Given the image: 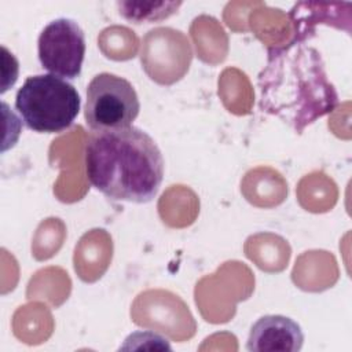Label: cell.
Returning <instances> with one entry per match:
<instances>
[{
	"mask_svg": "<svg viewBox=\"0 0 352 352\" xmlns=\"http://www.w3.org/2000/svg\"><path fill=\"white\" fill-rule=\"evenodd\" d=\"M37 51L43 69L50 72V74L74 80L82 69L85 34L73 19H54L41 30Z\"/></svg>",
	"mask_w": 352,
	"mask_h": 352,
	"instance_id": "5",
	"label": "cell"
},
{
	"mask_svg": "<svg viewBox=\"0 0 352 352\" xmlns=\"http://www.w3.org/2000/svg\"><path fill=\"white\" fill-rule=\"evenodd\" d=\"M89 183L113 201L147 204L164 179V158L154 139L138 126L92 132L85 144Z\"/></svg>",
	"mask_w": 352,
	"mask_h": 352,
	"instance_id": "2",
	"label": "cell"
},
{
	"mask_svg": "<svg viewBox=\"0 0 352 352\" xmlns=\"http://www.w3.org/2000/svg\"><path fill=\"white\" fill-rule=\"evenodd\" d=\"M139 110L138 94L124 77L104 72L88 84L84 117L92 132L131 126Z\"/></svg>",
	"mask_w": 352,
	"mask_h": 352,
	"instance_id": "4",
	"label": "cell"
},
{
	"mask_svg": "<svg viewBox=\"0 0 352 352\" xmlns=\"http://www.w3.org/2000/svg\"><path fill=\"white\" fill-rule=\"evenodd\" d=\"M304 333L297 322L283 315H264L250 327L246 349L250 352H298Z\"/></svg>",
	"mask_w": 352,
	"mask_h": 352,
	"instance_id": "6",
	"label": "cell"
},
{
	"mask_svg": "<svg viewBox=\"0 0 352 352\" xmlns=\"http://www.w3.org/2000/svg\"><path fill=\"white\" fill-rule=\"evenodd\" d=\"M260 109L296 132L329 114L338 103L320 54L301 41L271 50L258 80Z\"/></svg>",
	"mask_w": 352,
	"mask_h": 352,
	"instance_id": "1",
	"label": "cell"
},
{
	"mask_svg": "<svg viewBox=\"0 0 352 352\" xmlns=\"http://www.w3.org/2000/svg\"><path fill=\"white\" fill-rule=\"evenodd\" d=\"M180 6L182 1H117L118 14L133 23L164 21L173 15Z\"/></svg>",
	"mask_w": 352,
	"mask_h": 352,
	"instance_id": "7",
	"label": "cell"
},
{
	"mask_svg": "<svg viewBox=\"0 0 352 352\" xmlns=\"http://www.w3.org/2000/svg\"><path fill=\"white\" fill-rule=\"evenodd\" d=\"M81 98L76 87L55 74H36L25 80L15 96L23 124L40 133L67 129L78 116Z\"/></svg>",
	"mask_w": 352,
	"mask_h": 352,
	"instance_id": "3",
	"label": "cell"
}]
</instances>
